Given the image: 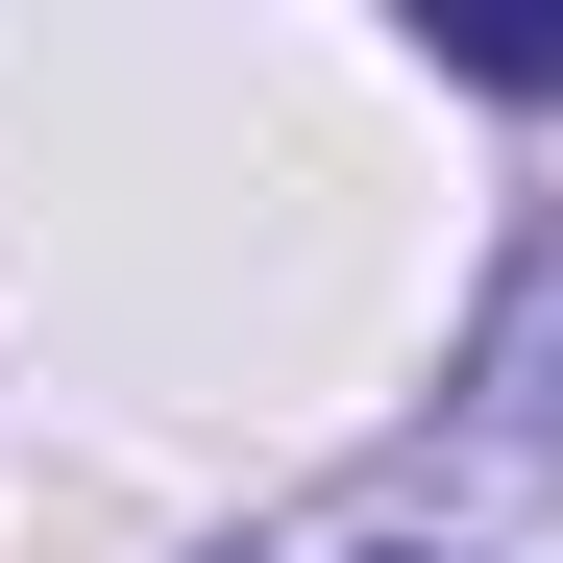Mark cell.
I'll return each mask as SVG.
<instances>
[{"instance_id": "6da1fadb", "label": "cell", "mask_w": 563, "mask_h": 563, "mask_svg": "<svg viewBox=\"0 0 563 563\" xmlns=\"http://www.w3.org/2000/svg\"><path fill=\"white\" fill-rule=\"evenodd\" d=\"M465 441H490L515 490L563 515V221H539V269L490 295V343H465Z\"/></svg>"}]
</instances>
